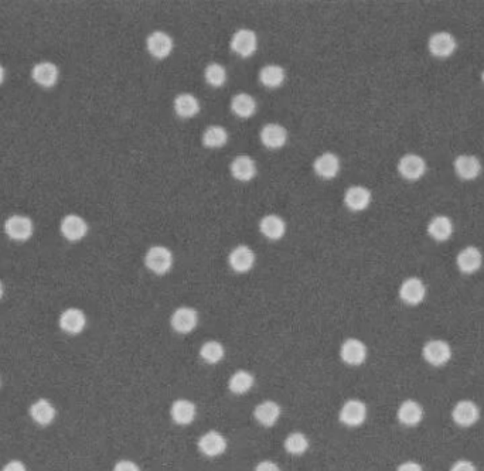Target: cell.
I'll return each mask as SVG.
<instances>
[{
    "mask_svg": "<svg viewBox=\"0 0 484 471\" xmlns=\"http://www.w3.org/2000/svg\"><path fill=\"white\" fill-rule=\"evenodd\" d=\"M5 232L13 241H27L33 235V221L24 215H12L5 222Z\"/></svg>",
    "mask_w": 484,
    "mask_h": 471,
    "instance_id": "30bf717a",
    "label": "cell"
},
{
    "mask_svg": "<svg viewBox=\"0 0 484 471\" xmlns=\"http://www.w3.org/2000/svg\"><path fill=\"white\" fill-rule=\"evenodd\" d=\"M481 79H483V82H484V70H483V73H481Z\"/></svg>",
    "mask_w": 484,
    "mask_h": 471,
    "instance_id": "f6af8a7d",
    "label": "cell"
},
{
    "mask_svg": "<svg viewBox=\"0 0 484 471\" xmlns=\"http://www.w3.org/2000/svg\"><path fill=\"white\" fill-rule=\"evenodd\" d=\"M285 450L292 456H301L309 450V439L305 433L293 432L285 439Z\"/></svg>",
    "mask_w": 484,
    "mask_h": 471,
    "instance_id": "d590c367",
    "label": "cell"
},
{
    "mask_svg": "<svg viewBox=\"0 0 484 471\" xmlns=\"http://www.w3.org/2000/svg\"><path fill=\"white\" fill-rule=\"evenodd\" d=\"M456 265H458L459 271L465 275L476 273L483 265V253L478 248L469 245L458 253Z\"/></svg>",
    "mask_w": 484,
    "mask_h": 471,
    "instance_id": "e0dca14e",
    "label": "cell"
},
{
    "mask_svg": "<svg viewBox=\"0 0 484 471\" xmlns=\"http://www.w3.org/2000/svg\"><path fill=\"white\" fill-rule=\"evenodd\" d=\"M340 358L347 365L358 367L367 360V347L358 338H347L340 347Z\"/></svg>",
    "mask_w": 484,
    "mask_h": 471,
    "instance_id": "52a82bcc",
    "label": "cell"
},
{
    "mask_svg": "<svg viewBox=\"0 0 484 471\" xmlns=\"http://www.w3.org/2000/svg\"><path fill=\"white\" fill-rule=\"evenodd\" d=\"M397 471H423V470H422V465L418 464L416 461H405L397 468Z\"/></svg>",
    "mask_w": 484,
    "mask_h": 471,
    "instance_id": "b9f144b4",
    "label": "cell"
},
{
    "mask_svg": "<svg viewBox=\"0 0 484 471\" xmlns=\"http://www.w3.org/2000/svg\"><path fill=\"white\" fill-rule=\"evenodd\" d=\"M254 416L265 427L274 426L281 418V406L274 401H263L254 409Z\"/></svg>",
    "mask_w": 484,
    "mask_h": 471,
    "instance_id": "cb8c5ba5",
    "label": "cell"
},
{
    "mask_svg": "<svg viewBox=\"0 0 484 471\" xmlns=\"http://www.w3.org/2000/svg\"><path fill=\"white\" fill-rule=\"evenodd\" d=\"M257 47H258V37L252 30H250V28H239L231 39V50L242 58H248L254 55L257 51Z\"/></svg>",
    "mask_w": 484,
    "mask_h": 471,
    "instance_id": "8992f818",
    "label": "cell"
},
{
    "mask_svg": "<svg viewBox=\"0 0 484 471\" xmlns=\"http://www.w3.org/2000/svg\"><path fill=\"white\" fill-rule=\"evenodd\" d=\"M174 112L183 119H190L200 112V102L193 94H180L174 99Z\"/></svg>",
    "mask_w": 484,
    "mask_h": 471,
    "instance_id": "f546056e",
    "label": "cell"
},
{
    "mask_svg": "<svg viewBox=\"0 0 484 471\" xmlns=\"http://www.w3.org/2000/svg\"><path fill=\"white\" fill-rule=\"evenodd\" d=\"M5 68L2 67V66H0V85H2L3 84V81H5Z\"/></svg>",
    "mask_w": 484,
    "mask_h": 471,
    "instance_id": "7bdbcfd3",
    "label": "cell"
},
{
    "mask_svg": "<svg viewBox=\"0 0 484 471\" xmlns=\"http://www.w3.org/2000/svg\"><path fill=\"white\" fill-rule=\"evenodd\" d=\"M427 162L416 153H407L398 162V173L401 177L409 182H416L422 179L427 173Z\"/></svg>",
    "mask_w": 484,
    "mask_h": 471,
    "instance_id": "7a4b0ae2",
    "label": "cell"
},
{
    "mask_svg": "<svg viewBox=\"0 0 484 471\" xmlns=\"http://www.w3.org/2000/svg\"><path fill=\"white\" fill-rule=\"evenodd\" d=\"M452 418L459 426L469 427L480 418V410L472 401H459L452 410Z\"/></svg>",
    "mask_w": 484,
    "mask_h": 471,
    "instance_id": "ffe728a7",
    "label": "cell"
},
{
    "mask_svg": "<svg viewBox=\"0 0 484 471\" xmlns=\"http://www.w3.org/2000/svg\"><path fill=\"white\" fill-rule=\"evenodd\" d=\"M259 229L263 237H266L270 241H279L285 237L286 233V224L285 221L275 214L265 215L259 222Z\"/></svg>",
    "mask_w": 484,
    "mask_h": 471,
    "instance_id": "d4e9b609",
    "label": "cell"
},
{
    "mask_svg": "<svg viewBox=\"0 0 484 471\" xmlns=\"http://www.w3.org/2000/svg\"><path fill=\"white\" fill-rule=\"evenodd\" d=\"M205 82L214 88H220L227 82V71L224 66L218 63H211L204 70Z\"/></svg>",
    "mask_w": 484,
    "mask_h": 471,
    "instance_id": "8d00e7d4",
    "label": "cell"
},
{
    "mask_svg": "<svg viewBox=\"0 0 484 471\" xmlns=\"http://www.w3.org/2000/svg\"><path fill=\"white\" fill-rule=\"evenodd\" d=\"M313 169L319 177H322L324 180H331V179H335L340 171V159L335 153L326 152L315 160Z\"/></svg>",
    "mask_w": 484,
    "mask_h": 471,
    "instance_id": "7402d4cb",
    "label": "cell"
},
{
    "mask_svg": "<svg viewBox=\"0 0 484 471\" xmlns=\"http://www.w3.org/2000/svg\"><path fill=\"white\" fill-rule=\"evenodd\" d=\"M261 142L268 149H281L288 143V131L279 124H268L261 131Z\"/></svg>",
    "mask_w": 484,
    "mask_h": 471,
    "instance_id": "d6986e66",
    "label": "cell"
},
{
    "mask_svg": "<svg viewBox=\"0 0 484 471\" xmlns=\"http://www.w3.org/2000/svg\"><path fill=\"white\" fill-rule=\"evenodd\" d=\"M428 235L436 242H446L453 235V222L446 215H436L428 224Z\"/></svg>",
    "mask_w": 484,
    "mask_h": 471,
    "instance_id": "484cf974",
    "label": "cell"
},
{
    "mask_svg": "<svg viewBox=\"0 0 484 471\" xmlns=\"http://www.w3.org/2000/svg\"><path fill=\"white\" fill-rule=\"evenodd\" d=\"M400 298L409 306H418L427 298V286L419 278H408L400 286Z\"/></svg>",
    "mask_w": 484,
    "mask_h": 471,
    "instance_id": "8fae6325",
    "label": "cell"
},
{
    "mask_svg": "<svg viewBox=\"0 0 484 471\" xmlns=\"http://www.w3.org/2000/svg\"><path fill=\"white\" fill-rule=\"evenodd\" d=\"M373 194L367 187L351 186L344 193V204L351 211H364L370 207Z\"/></svg>",
    "mask_w": 484,
    "mask_h": 471,
    "instance_id": "2e32d148",
    "label": "cell"
},
{
    "mask_svg": "<svg viewBox=\"0 0 484 471\" xmlns=\"http://www.w3.org/2000/svg\"><path fill=\"white\" fill-rule=\"evenodd\" d=\"M59 228H62L63 237L71 242L81 241L88 233V224L82 217L75 214H70L64 217L62 221V227Z\"/></svg>",
    "mask_w": 484,
    "mask_h": 471,
    "instance_id": "44dd1931",
    "label": "cell"
},
{
    "mask_svg": "<svg viewBox=\"0 0 484 471\" xmlns=\"http://www.w3.org/2000/svg\"><path fill=\"white\" fill-rule=\"evenodd\" d=\"M230 169H231L232 177L238 182L247 183V182H251L257 175V164H255L254 159L247 156V155L236 156L231 162Z\"/></svg>",
    "mask_w": 484,
    "mask_h": 471,
    "instance_id": "603a6c76",
    "label": "cell"
},
{
    "mask_svg": "<svg viewBox=\"0 0 484 471\" xmlns=\"http://www.w3.org/2000/svg\"><path fill=\"white\" fill-rule=\"evenodd\" d=\"M112 471H140V468L132 460H120L115 464Z\"/></svg>",
    "mask_w": 484,
    "mask_h": 471,
    "instance_id": "74e56055",
    "label": "cell"
},
{
    "mask_svg": "<svg viewBox=\"0 0 484 471\" xmlns=\"http://www.w3.org/2000/svg\"><path fill=\"white\" fill-rule=\"evenodd\" d=\"M58 75H59V71H58L57 66L50 63V61L37 63L32 70V77H33L35 82L39 84L40 86H44V88H50V86L55 85Z\"/></svg>",
    "mask_w": 484,
    "mask_h": 471,
    "instance_id": "83f0119b",
    "label": "cell"
},
{
    "mask_svg": "<svg viewBox=\"0 0 484 471\" xmlns=\"http://www.w3.org/2000/svg\"><path fill=\"white\" fill-rule=\"evenodd\" d=\"M398 421L405 426H416L423 418V409L415 401H405L400 405L397 412Z\"/></svg>",
    "mask_w": 484,
    "mask_h": 471,
    "instance_id": "f1b7e54d",
    "label": "cell"
},
{
    "mask_svg": "<svg viewBox=\"0 0 484 471\" xmlns=\"http://www.w3.org/2000/svg\"><path fill=\"white\" fill-rule=\"evenodd\" d=\"M2 471H27V468L20 460H12L3 465Z\"/></svg>",
    "mask_w": 484,
    "mask_h": 471,
    "instance_id": "60d3db41",
    "label": "cell"
},
{
    "mask_svg": "<svg viewBox=\"0 0 484 471\" xmlns=\"http://www.w3.org/2000/svg\"><path fill=\"white\" fill-rule=\"evenodd\" d=\"M224 356H225V349H224L223 344L216 341V340L205 341L200 348L201 360L210 365L218 364L220 361H223Z\"/></svg>",
    "mask_w": 484,
    "mask_h": 471,
    "instance_id": "836d02e7",
    "label": "cell"
},
{
    "mask_svg": "<svg viewBox=\"0 0 484 471\" xmlns=\"http://www.w3.org/2000/svg\"><path fill=\"white\" fill-rule=\"evenodd\" d=\"M3 293H5V289H3V283L0 282V299L3 298Z\"/></svg>",
    "mask_w": 484,
    "mask_h": 471,
    "instance_id": "ee69618b",
    "label": "cell"
},
{
    "mask_svg": "<svg viewBox=\"0 0 484 471\" xmlns=\"http://www.w3.org/2000/svg\"><path fill=\"white\" fill-rule=\"evenodd\" d=\"M198 325V314L193 307H178L170 317V326L178 334H189Z\"/></svg>",
    "mask_w": 484,
    "mask_h": 471,
    "instance_id": "277c9868",
    "label": "cell"
},
{
    "mask_svg": "<svg viewBox=\"0 0 484 471\" xmlns=\"http://www.w3.org/2000/svg\"><path fill=\"white\" fill-rule=\"evenodd\" d=\"M453 167L458 177L463 182L476 180L483 170L481 162L473 155H459L453 162Z\"/></svg>",
    "mask_w": 484,
    "mask_h": 471,
    "instance_id": "5bb4252c",
    "label": "cell"
},
{
    "mask_svg": "<svg viewBox=\"0 0 484 471\" xmlns=\"http://www.w3.org/2000/svg\"><path fill=\"white\" fill-rule=\"evenodd\" d=\"M228 140V133L223 126L211 125L203 133V144L208 149H218Z\"/></svg>",
    "mask_w": 484,
    "mask_h": 471,
    "instance_id": "e575fe53",
    "label": "cell"
},
{
    "mask_svg": "<svg viewBox=\"0 0 484 471\" xmlns=\"http://www.w3.org/2000/svg\"><path fill=\"white\" fill-rule=\"evenodd\" d=\"M228 263L234 272L247 273L255 265V252L247 245H238L231 251Z\"/></svg>",
    "mask_w": 484,
    "mask_h": 471,
    "instance_id": "7c38bea8",
    "label": "cell"
},
{
    "mask_svg": "<svg viewBox=\"0 0 484 471\" xmlns=\"http://www.w3.org/2000/svg\"><path fill=\"white\" fill-rule=\"evenodd\" d=\"M458 48V41L449 32H436L429 37L428 50L436 58H449L455 54Z\"/></svg>",
    "mask_w": 484,
    "mask_h": 471,
    "instance_id": "5b68a950",
    "label": "cell"
},
{
    "mask_svg": "<svg viewBox=\"0 0 484 471\" xmlns=\"http://www.w3.org/2000/svg\"><path fill=\"white\" fill-rule=\"evenodd\" d=\"M146 46L150 55L155 57L156 60H165V58H167L171 54L174 43L166 32L156 30L152 35H149Z\"/></svg>",
    "mask_w": 484,
    "mask_h": 471,
    "instance_id": "4fadbf2b",
    "label": "cell"
},
{
    "mask_svg": "<svg viewBox=\"0 0 484 471\" xmlns=\"http://www.w3.org/2000/svg\"><path fill=\"white\" fill-rule=\"evenodd\" d=\"M28 414L37 425L48 426L55 419L57 412H55L54 405L50 401L39 399V401L33 402L32 406H30Z\"/></svg>",
    "mask_w": 484,
    "mask_h": 471,
    "instance_id": "4316f807",
    "label": "cell"
},
{
    "mask_svg": "<svg viewBox=\"0 0 484 471\" xmlns=\"http://www.w3.org/2000/svg\"><path fill=\"white\" fill-rule=\"evenodd\" d=\"M255 384V378L250 371L238 369L235 371L228 381V390L235 395L247 394Z\"/></svg>",
    "mask_w": 484,
    "mask_h": 471,
    "instance_id": "1f68e13d",
    "label": "cell"
},
{
    "mask_svg": "<svg viewBox=\"0 0 484 471\" xmlns=\"http://www.w3.org/2000/svg\"><path fill=\"white\" fill-rule=\"evenodd\" d=\"M286 79V71L278 64H268L259 71V81L266 88H278Z\"/></svg>",
    "mask_w": 484,
    "mask_h": 471,
    "instance_id": "d6a6232c",
    "label": "cell"
},
{
    "mask_svg": "<svg viewBox=\"0 0 484 471\" xmlns=\"http://www.w3.org/2000/svg\"><path fill=\"white\" fill-rule=\"evenodd\" d=\"M450 471H477L474 464L469 460H459L452 465Z\"/></svg>",
    "mask_w": 484,
    "mask_h": 471,
    "instance_id": "f35d334b",
    "label": "cell"
},
{
    "mask_svg": "<svg viewBox=\"0 0 484 471\" xmlns=\"http://www.w3.org/2000/svg\"><path fill=\"white\" fill-rule=\"evenodd\" d=\"M170 416L174 423L189 426L197 416V406L189 399H177L170 407Z\"/></svg>",
    "mask_w": 484,
    "mask_h": 471,
    "instance_id": "ac0fdd59",
    "label": "cell"
},
{
    "mask_svg": "<svg viewBox=\"0 0 484 471\" xmlns=\"http://www.w3.org/2000/svg\"><path fill=\"white\" fill-rule=\"evenodd\" d=\"M198 450L205 457H218L227 450V440L217 430H208L197 441Z\"/></svg>",
    "mask_w": 484,
    "mask_h": 471,
    "instance_id": "9c48e42d",
    "label": "cell"
},
{
    "mask_svg": "<svg viewBox=\"0 0 484 471\" xmlns=\"http://www.w3.org/2000/svg\"><path fill=\"white\" fill-rule=\"evenodd\" d=\"M423 358L434 367L446 365L452 358V348L443 340H431L423 345Z\"/></svg>",
    "mask_w": 484,
    "mask_h": 471,
    "instance_id": "ba28073f",
    "label": "cell"
},
{
    "mask_svg": "<svg viewBox=\"0 0 484 471\" xmlns=\"http://www.w3.org/2000/svg\"><path fill=\"white\" fill-rule=\"evenodd\" d=\"M173 253L163 245H155L145 255V265L150 272L163 276L173 268Z\"/></svg>",
    "mask_w": 484,
    "mask_h": 471,
    "instance_id": "6da1fadb",
    "label": "cell"
},
{
    "mask_svg": "<svg viewBox=\"0 0 484 471\" xmlns=\"http://www.w3.org/2000/svg\"><path fill=\"white\" fill-rule=\"evenodd\" d=\"M58 325H59V329H62L64 333L75 336L84 331L86 326V316L82 310L70 307L59 316Z\"/></svg>",
    "mask_w": 484,
    "mask_h": 471,
    "instance_id": "9a60e30c",
    "label": "cell"
},
{
    "mask_svg": "<svg viewBox=\"0 0 484 471\" xmlns=\"http://www.w3.org/2000/svg\"><path fill=\"white\" fill-rule=\"evenodd\" d=\"M339 419L350 427L361 426L367 419V405L358 399L347 401L339 412Z\"/></svg>",
    "mask_w": 484,
    "mask_h": 471,
    "instance_id": "3957f363",
    "label": "cell"
},
{
    "mask_svg": "<svg viewBox=\"0 0 484 471\" xmlns=\"http://www.w3.org/2000/svg\"><path fill=\"white\" fill-rule=\"evenodd\" d=\"M231 110L241 119H248L257 110V101L250 94H236L231 99Z\"/></svg>",
    "mask_w": 484,
    "mask_h": 471,
    "instance_id": "4dcf8cb0",
    "label": "cell"
},
{
    "mask_svg": "<svg viewBox=\"0 0 484 471\" xmlns=\"http://www.w3.org/2000/svg\"><path fill=\"white\" fill-rule=\"evenodd\" d=\"M254 471H281V467L275 463V461H270V460H263V461H259L255 467Z\"/></svg>",
    "mask_w": 484,
    "mask_h": 471,
    "instance_id": "ab89813d",
    "label": "cell"
}]
</instances>
